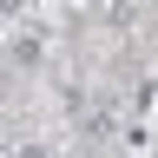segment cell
<instances>
[{"label": "cell", "instance_id": "obj_1", "mask_svg": "<svg viewBox=\"0 0 158 158\" xmlns=\"http://www.w3.org/2000/svg\"><path fill=\"white\" fill-rule=\"evenodd\" d=\"M79 132H86L92 145H99V138H112V106H86V112H79Z\"/></svg>", "mask_w": 158, "mask_h": 158}, {"label": "cell", "instance_id": "obj_2", "mask_svg": "<svg viewBox=\"0 0 158 158\" xmlns=\"http://www.w3.org/2000/svg\"><path fill=\"white\" fill-rule=\"evenodd\" d=\"M40 53H46V46H40V33H13V66H20V73L40 66Z\"/></svg>", "mask_w": 158, "mask_h": 158}, {"label": "cell", "instance_id": "obj_3", "mask_svg": "<svg viewBox=\"0 0 158 158\" xmlns=\"http://www.w3.org/2000/svg\"><path fill=\"white\" fill-rule=\"evenodd\" d=\"M106 20H112V27H132V20H138V7H132V0H112V7H106Z\"/></svg>", "mask_w": 158, "mask_h": 158}, {"label": "cell", "instance_id": "obj_4", "mask_svg": "<svg viewBox=\"0 0 158 158\" xmlns=\"http://www.w3.org/2000/svg\"><path fill=\"white\" fill-rule=\"evenodd\" d=\"M92 7H112V0H92Z\"/></svg>", "mask_w": 158, "mask_h": 158}]
</instances>
